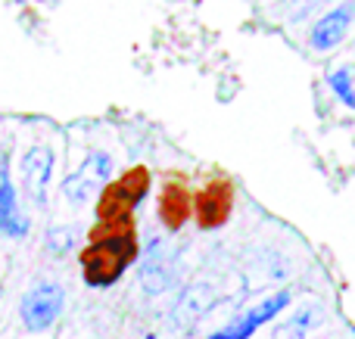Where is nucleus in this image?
I'll list each match as a JSON object with an SVG mask.
<instances>
[{"instance_id":"9","label":"nucleus","mask_w":355,"mask_h":339,"mask_svg":"<svg viewBox=\"0 0 355 339\" xmlns=\"http://www.w3.org/2000/svg\"><path fill=\"white\" fill-rule=\"evenodd\" d=\"M156 215H159L166 230H181L187 218L193 215V196L181 181H166L159 190V203H156Z\"/></svg>"},{"instance_id":"16","label":"nucleus","mask_w":355,"mask_h":339,"mask_svg":"<svg viewBox=\"0 0 355 339\" xmlns=\"http://www.w3.org/2000/svg\"><path fill=\"white\" fill-rule=\"evenodd\" d=\"M327 0H300V10H296V19H302V16H309L312 10H318V6H324Z\"/></svg>"},{"instance_id":"15","label":"nucleus","mask_w":355,"mask_h":339,"mask_svg":"<svg viewBox=\"0 0 355 339\" xmlns=\"http://www.w3.org/2000/svg\"><path fill=\"white\" fill-rule=\"evenodd\" d=\"M47 246H50V253H53L56 259H62V255L69 253V246H72V230L69 228H53L50 230V237H47Z\"/></svg>"},{"instance_id":"1","label":"nucleus","mask_w":355,"mask_h":339,"mask_svg":"<svg viewBox=\"0 0 355 339\" xmlns=\"http://www.w3.org/2000/svg\"><path fill=\"white\" fill-rule=\"evenodd\" d=\"M135 259H137L135 218L97 221V228L87 234V246L78 253L81 277L94 290H106L128 271V265H135Z\"/></svg>"},{"instance_id":"3","label":"nucleus","mask_w":355,"mask_h":339,"mask_svg":"<svg viewBox=\"0 0 355 339\" xmlns=\"http://www.w3.org/2000/svg\"><path fill=\"white\" fill-rule=\"evenodd\" d=\"M62 305H66V293L60 284L53 280H44V284L31 286L22 296V324L31 333H41V330L53 327L56 318L62 315Z\"/></svg>"},{"instance_id":"11","label":"nucleus","mask_w":355,"mask_h":339,"mask_svg":"<svg viewBox=\"0 0 355 339\" xmlns=\"http://www.w3.org/2000/svg\"><path fill=\"white\" fill-rule=\"evenodd\" d=\"M175 277H178L175 265L159 253H150V259L144 262V268H141V286H144V293H150V296H159V293L172 290Z\"/></svg>"},{"instance_id":"10","label":"nucleus","mask_w":355,"mask_h":339,"mask_svg":"<svg viewBox=\"0 0 355 339\" xmlns=\"http://www.w3.org/2000/svg\"><path fill=\"white\" fill-rule=\"evenodd\" d=\"M0 234L12 237V240L28 234V218L19 209L16 187H12V181H10V165H6V159L0 162Z\"/></svg>"},{"instance_id":"8","label":"nucleus","mask_w":355,"mask_h":339,"mask_svg":"<svg viewBox=\"0 0 355 339\" xmlns=\"http://www.w3.org/2000/svg\"><path fill=\"white\" fill-rule=\"evenodd\" d=\"M352 19H355V3H340V6H334L331 12H324V16L312 25V31H309L312 50H318V53L334 50L346 35H349Z\"/></svg>"},{"instance_id":"14","label":"nucleus","mask_w":355,"mask_h":339,"mask_svg":"<svg viewBox=\"0 0 355 339\" xmlns=\"http://www.w3.org/2000/svg\"><path fill=\"white\" fill-rule=\"evenodd\" d=\"M327 84H331V91L337 93V97L343 100L349 109H355V87H352V72H349V68H337V72H331Z\"/></svg>"},{"instance_id":"2","label":"nucleus","mask_w":355,"mask_h":339,"mask_svg":"<svg viewBox=\"0 0 355 339\" xmlns=\"http://www.w3.org/2000/svg\"><path fill=\"white\" fill-rule=\"evenodd\" d=\"M150 193V172L144 165H135L119 181H110L103 193L97 196V218L100 221H122L131 218V212L144 203Z\"/></svg>"},{"instance_id":"7","label":"nucleus","mask_w":355,"mask_h":339,"mask_svg":"<svg viewBox=\"0 0 355 339\" xmlns=\"http://www.w3.org/2000/svg\"><path fill=\"white\" fill-rule=\"evenodd\" d=\"M50 178H53V149L44 147V143L28 147L22 156V187L28 199H35L37 205L47 203Z\"/></svg>"},{"instance_id":"6","label":"nucleus","mask_w":355,"mask_h":339,"mask_svg":"<svg viewBox=\"0 0 355 339\" xmlns=\"http://www.w3.org/2000/svg\"><path fill=\"white\" fill-rule=\"evenodd\" d=\"M287 305H290V293H287V290H281V293H275V296H268L265 302L252 305V309L246 311L243 318H237L234 324H227V327L215 330V333H212V336H206V339H250L259 327H262V324L275 321V318L281 315V311L287 309Z\"/></svg>"},{"instance_id":"5","label":"nucleus","mask_w":355,"mask_h":339,"mask_svg":"<svg viewBox=\"0 0 355 339\" xmlns=\"http://www.w3.org/2000/svg\"><path fill=\"white\" fill-rule=\"evenodd\" d=\"M110 172H112V159L106 153H91L85 162L78 165V172L69 174V181L62 184V193L72 205L91 203L94 196L103 193V187L110 184Z\"/></svg>"},{"instance_id":"12","label":"nucleus","mask_w":355,"mask_h":339,"mask_svg":"<svg viewBox=\"0 0 355 339\" xmlns=\"http://www.w3.org/2000/svg\"><path fill=\"white\" fill-rule=\"evenodd\" d=\"M212 305H215V290L209 284H196L181 296V302H178V309H175V321L190 324L206 315Z\"/></svg>"},{"instance_id":"4","label":"nucleus","mask_w":355,"mask_h":339,"mask_svg":"<svg viewBox=\"0 0 355 339\" xmlns=\"http://www.w3.org/2000/svg\"><path fill=\"white\" fill-rule=\"evenodd\" d=\"M234 212V184L227 178H212L193 199V218L200 230H218Z\"/></svg>"},{"instance_id":"13","label":"nucleus","mask_w":355,"mask_h":339,"mask_svg":"<svg viewBox=\"0 0 355 339\" xmlns=\"http://www.w3.org/2000/svg\"><path fill=\"white\" fill-rule=\"evenodd\" d=\"M315 324H318V309L315 305H302L296 315H290L284 324H277L271 339H306Z\"/></svg>"}]
</instances>
